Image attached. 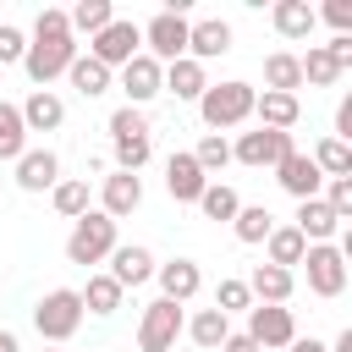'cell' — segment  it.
Returning <instances> with one entry per match:
<instances>
[{
  "instance_id": "cell-1",
  "label": "cell",
  "mask_w": 352,
  "mask_h": 352,
  "mask_svg": "<svg viewBox=\"0 0 352 352\" xmlns=\"http://www.w3.org/2000/svg\"><path fill=\"white\" fill-rule=\"evenodd\" d=\"M72 60H77V38H72L66 11L44 6V11H38V22H33V44H28V55H22V72H28L38 88H50L55 77H66V66H72Z\"/></svg>"
},
{
  "instance_id": "cell-2",
  "label": "cell",
  "mask_w": 352,
  "mask_h": 352,
  "mask_svg": "<svg viewBox=\"0 0 352 352\" xmlns=\"http://www.w3.org/2000/svg\"><path fill=\"white\" fill-rule=\"evenodd\" d=\"M253 82H209L204 88V99H198V116H204V126L209 132H231V126H242L248 116H253Z\"/></svg>"
},
{
  "instance_id": "cell-3",
  "label": "cell",
  "mask_w": 352,
  "mask_h": 352,
  "mask_svg": "<svg viewBox=\"0 0 352 352\" xmlns=\"http://www.w3.org/2000/svg\"><path fill=\"white\" fill-rule=\"evenodd\" d=\"M116 253V220L110 214H99V209H88L77 226H72V236H66V264H104Z\"/></svg>"
},
{
  "instance_id": "cell-4",
  "label": "cell",
  "mask_w": 352,
  "mask_h": 352,
  "mask_svg": "<svg viewBox=\"0 0 352 352\" xmlns=\"http://www.w3.org/2000/svg\"><path fill=\"white\" fill-rule=\"evenodd\" d=\"M77 324H82V297H77L72 286H55V292L38 297V308H33V330H38L44 341H72Z\"/></svg>"
},
{
  "instance_id": "cell-5",
  "label": "cell",
  "mask_w": 352,
  "mask_h": 352,
  "mask_svg": "<svg viewBox=\"0 0 352 352\" xmlns=\"http://www.w3.org/2000/svg\"><path fill=\"white\" fill-rule=\"evenodd\" d=\"M88 55H94L104 72H116V66H126L132 55H143V28H138L132 16H116L104 33L88 38Z\"/></svg>"
},
{
  "instance_id": "cell-6",
  "label": "cell",
  "mask_w": 352,
  "mask_h": 352,
  "mask_svg": "<svg viewBox=\"0 0 352 352\" xmlns=\"http://www.w3.org/2000/svg\"><path fill=\"white\" fill-rule=\"evenodd\" d=\"M182 302H165V297H154L148 308H143V319H138V352H170L176 346V336H182Z\"/></svg>"
},
{
  "instance_id": "cell-7",
  "label": "cell",
  "mask_w": 352,
  "mask_h": 352,
  "mask_svg": "<svg viewBox=\"0 0 352 352\" xmlns=\"http://www.w3.org/2000/svg\"><path fill=\"white\" fill-rule=\"evenodd\" d=\"M242 336H253L258 352H270V346H292V341H297V319H292V308H280V302H253Z\"/></svg>"
},
{
  "instance_id": "cell-8",
  "label": "cell",
  "mask_w": 352,
  "mask_h": 352,
  "mask_svg": "<svg viewBox=\"0 0 352 352\" xmlns=\"http://www.w3.org/2000/svg\"><path fill=\"white\" fill-rule=\"evenodd\" d=\"M143 55H154L160 66L182 60V55H187V16H182V11L148 16V28H143Z\"/></svg>"
},
{
  "instance_id": "cell-9",
  "label": "cell",
  "mask_w": 352,
  "mask_h": 352,
  "mask_svg": "<svg viewBox=\"0 0 352 352\" xmlns=\"http://www.w3.org/2000/svg\"><path fill=\"white\" fill-rule=\"evenodd\" d=\"M297 143H292V132H270V126H253V132H242L236 143H231V160H242V165H253V170H275L286 154H292Z\"/></svg>"
},
{
  "instance_id": "cell-10",
  "label": "cell",
  "mask_w": 352,
  "mask_h": 352,
  "mask_svg": "<svg viewBox=\"0 0 352 352\" xmlns=\"http://www.w3.org/2000/svg\"><path fill=\"white\" fill-rule=\"evenodd\" d=\"M302 264H308V292L314 297H341L346 292V258L336 253V242H308Z\"/></svg>"
},
{
  "instance_id": "cell-11",
  "label": "cell",
  "mask_w": 352,
  "mask_h": 352,
  "mask_svg": "<svg viewBox=\"0 0 352 352\" xmlns=\"http://www.w3.org/2000/svg\"><path fill=\"white\" fill-rule=\"evenodd\" d=\"M160 77H165V66H160L154 55H132V60L121 66V94H126V104L143 110V104L160 94Z\"/></svg>"
},
{
  "instance_id": "cell-12",
  "label": "cell",
  "mask_w": 352,
  "mask_h": 352,
  "mask_svg": "<svg viewBox=\"0 0 352 352\" xmlns=\"http://www.w3.org/2000/svg\"><path fill=\"white\" fill-rule=\"evenodd\" d=\"M204 187H209V176L198 170V160H192L187 148H176V154L165 160V192H170L176 204H198Z\"/></svg>"
},
{
  "instance_id": "cell-13",
  "label": "cell",
  "mask_w": 352,
  "mask_h": 352,
  "mask_svg": "<svg viewBox=\"0 0 352 352\" xmlns=\"http://www.w3.org/2000/svg\"><path fill=\"white\" fill-rule=\"evenodd\" d=\"M231 50V22L220 16H204V22H187V60H220Z\"/></svg>"
},
{
  "instance_id": "cell-14",
  "label": "cell",
  "mask_w": 352,
  "mask_h": 352,
  "mask_svg": "<svg viewBox=\"0 0 352 352\" xmlns=\"http://www.w3.org/2000/svg\"><path fill=\"white\" fill-rule=\"evenodd\" d=\"M275 182H280V187H286V192H292L297 204H302V198H319V187H324L319 165H314V160H308L302 148H292V154H286V160L275 165Z\"/></svg>"
},
{
  "instance_id": "cell-15",
  "label": "cell",
  "mask_w": 352,
  "mask_h": 352,
  "mask_svg": "<svg viewBox=\"0 0 352 352\" xmlns=\"http://www.w3.org/2000/svg\"><path fill=\"white\" fill-rule=\"evenodd\" d=\"M138 204H143V176H132V170H110V176H104V192H99V214L126 220Z\"/></svg>"
},
{
  "instance_id": "cell-16",
  "label": "cell",
  "mask_w": 352,
  "mask_h": 352,
  "mask_svg": "<svg viewBox=\"0 0 352 352\" xmlns=\"http://www.w3.org/2000/svg\"><path fill=\"white\" fill-rule=\"evenodd\" d=\"M104 275H110L121 292H126V286H143V280H154V253H148V248H138V242H126V248L116 242V253H110V270H104Z\"/></svg>"
},
{
  "instance_id": "cell-17",
  "label": "cell",
  "mask_w": 352,
  "mask_h": 352,
  "mask_svg": "<svg viewBox=\"0 0 352 352\" xmlns=\"http://www.w3.org/2000/svg\"><path fill=\"white\" fill-rule=\"evenodd\" d=\"M154 280H160V297H165V302H192V297H198V286H204V275H198V264H192V258L154 264Z\"/></svg>"
},
{
  "instance_id": "cell-18",
  "label": "cell",
  "mask_w": 352,
  "mask_h": 352,
  "mask_svg": "<svg viewBox=\"0 0 352 352\" xmlns=\"http://www.w3.org/2000/svg\"><path fill=\"white\" fill-rule=\"evenodd\" d=\"M55 182H60L55 148H28V154L16 160V187H22V192H50Z\"/></svg>"
},
{
  "instance_id": "cell-19",
  "label": "cell",
  "mask_w": 352,
  "mask_h": 352,
  "mask_svg": "<svg viewBox=\"0 0 352 352\" xmlns=\"http://www.w3.org/2000/svg\"><path fill=\"white\" fill-rule=\"evenodd\" d=\"M204 88H209V77H204V66H198V60H187V55H182V60H170V66H165V77H160V94H170V99H192V104H198V99H204Z\"/></svg>"
},
{
  "instance_id": "cell-20",
  "label": "cell",
  "mask_w": 352,
  "mask_h": 352,
  "mask_svg": "<svg viewBox=\"0 0 352 352\" xmlns=\"http://www.w3.org/2000/svg\"><path fill=\"white\" fill-rule=\"evenodd\" d=\"M248 292H253V302H292V292H297V275L292 270H275V264H253V275H248Z\"/></svg>"
},
{
  "instance_id": "cell-21",
  "label": "cell",
  "mask_w": 352,
  "mask_h": 352,
  "mask_svg": "<svg viewBox=\"0 0 352 352\" xmlns=\"http://www.w3.org/2000/svg\"><path fill=\"white\" fill-rule=\"evenodd\" d=\"M270 22H275V33H280V38L302 44V38L314 33V22H319V16H314V6H308V0H275V6H270Z\"/></svg>"
},
{
  "instance_id": "cell-22",
  "label": "cell",
  "mask_w": 352,
  "mask_h": 352,
  "mask_svg": "<svg viewBox=\"0 0 352 352\" xmlns=\"http://www.w3.org/2000/svg\"><path fill=\"white\" fill-rule=\"evenodd\" d=\"M16 110H22V126H28V132H55V126L66 121V104H60L50 88H33Z\"/></svg>"
},
{
  "instance_id": "cell-23",
  "label": "cell",
  "mask_w": 352,
  "mask_h": 352,
  "mask_svg": "<svg viewBox=\"0 0 352 352\" xmlns=\"http://www.w3.org/2000/svg\"><path fill=\"white\" fill-rule=\"evenodd\" d=\"M253 116H258V126H270V132H292L297 116H302V104H297V94H258V99H253Z\"/></svg>"
},
{
  "instance_id": "cell-24",
  "label": "cell",
  "mask_w": 352,
  "mask_h": 352,
  "mask_svg": "<svg viewBox=\"0 0 352 352\" xmlns=\"http://www.w3.org/2000/svg\"><path fill=\"white\" fill-rule=\"evenodd\" d=\"M336 231H341V220L330 214L324 198H302V204H297V236H302V242H330Z\"/></svg>"
},
{
  "instance_id": "cell-25",
  "label": "cell",
  "mask_w": 352,
  "mask_h": 352,
  "mask_svg": "<svg viewBox=\"0 0 352 352\" xmlns=\"http://www.w3.org/2000/svg\"><path fill=\"white\" fill-rule=\"evenodd\" d=\"M297 88H302V66H297V55H292V50L264 55V94H297Z\"/></svg>"
},
{
  "instance_id": "cell-26",
  "label": "cell",
  "mask_w": 352,
  "mask_h": 352,
  "mask_svg": "<svg viewBox=\"0 0 352 352\" xmlns=\"http://www.w3.org/2000/svg\"><path fill=\"white\" fill-rule=\"evenodd\" d=\"M264 264H275V270H292V264H302V253H308V242L297 236V226H275L270 236H264Z\"/></svg>"
},
{
  "instance_id": "cell-27",
  "label": "cell",
  "mask_w": 352,
  "mask_h": 352,
  "mask_svg": "<svg viewBox=\"0 0 352 352\" xmlns=\"http://www.w3.org/2000/svg\"><path fill=\"white\" fill-rule=\"evenodd\" d=\"M182 330H187V336H192V341H198L204 352H220V341L231 336V319H226L220 308H198V314H192V319H187Z\"/></svg>"
},
{
  "instance_id": "cell-28",
  "label": "cell",
  "mask_w": 352,
  "mask_h": 352,
  "mask_svg": "<svg viewBox=\"0 0 352 352\" xmlns=\"http://www.w3.org/2000/svg\"><path fill=\"white\" fill-rule=\"evenodd\" d=\"M66 22H72V38H77V33L94 38V33H104V28L116 22V6H110V0H77V6L66 11Z\"/></svg>"
},
{
  "instance_id": "cell-29",
  "label": "cell",
  "mask_w": 352,
  "mask_h": 352,
  "mask_svg": "<svg viewBox=\"0 0 352 352\" xmlns=\"http://www.w3.org/2000/svg\"><path fill=\"white\" fill-rule=\"evenodd\" d=\"M66 82H72L82 99H99V94H110V72H104L94 55H77V60L66 66Z\"/></svg>"
},
{
  "instance_id": "cell-30",
  "label": "cell",
  "mask_w": 352,
  "mask_h": 352,
  "mask_svg": "<svg viewBox=\"0 0 352 352\" xmlns=\"http://www.w3.org/2000/svg\"><path fill=\"white\" fill-rule=\"evenodd\" d=\"M77 297H82V314H99V319H110V314L121 308V297H126V292H121L110 275H88V286H82Z\"/></svg>"
},
{
  "instance_id": "cell-31",
  "label": "cell",
  "mask_w": 352,
  "mask_h": 352,
  "mask_svg": "<svg viewBox=\"0 0 352 352\" xmlns=\"http://www.w3.org/2000/svg\"><path fill=\"white\" fill-rule=\"evenodd\" d=\"M50 204H55V214L82 220V214H88V182H82V176H60V182L50 187Z\"/></svg>"
},
{
  "instance_id": "cell-32",
  "label": "cell",
  "mask_w": 352,
  "mask_h": 352,
  "mask_svg": "<svg viewBox=\"0 0 352 352\" xmlns=\"http://www.w3.org/2000/svg\"><path fill=\"white\" fill-rule=\"evenodd\" d=\"M22 154H28V126H22V110L0 99V160H11V165H16Z\"/></svg>"
},
{
  "instance_id": "cell-33",
  "label": "cell",
  "mask_w": 352,
  "mask_h": 352,
  "mask_svg": "<svg viewBox=\"0 0 352 352\" xmlns=\"http://www.w3.org/2000/svg\"><path fill=\"white\" fill-rule=\"evenodd\" d=\"M308 160L319 165V176H352V143H341V138H319Z\"/></svg>"
},
{
  "instance_id": "cell-34",
  "label": "cell",
  "mask_w": 352,
  "mask_h": 352,
  "mask_svg": "<svg viewBox=\"0 0 352 352\" xmlns=\"http://www.w3.org/2000/svg\"><path fill=\"white\" fill-rule=\"evenodd\" d=\"M231 231H236V242H264V236L275 231V214H270L264 204H242L236 220H231Z\"/></svg>"
},
{
  "instance_id": "cell-35",
  "label": "cell",
  "mask_w": 352,
  "mask_h": 352,
  "mask_svg": "<svg viewBox=\"0 0 352 352\" xmlns=\"http://www.w3.org/2000/svg\"><path fill=\"white\" fill-rule=\"evenodd\" d=\"M198 209H204V220H226V226H231V220H236V209H242V198H236L226 182H209V187H204V198H198Z\"/></svg>"
},
{
  "instance_id": "cell-36",
  "label": "cell",
  "mask_w": 352,
  "mask_h": 352,
  "mask_svg": "<svg viewBox=\"0 0 352 352\" xmlns=\"http://www.w3.org/2000/svg\"><path fill=\"white\" fill-rule=\"evenodd\" d=\"M297 66H302V82H314V88H330L341 72H336V60L324 55V44H308V55H297Z\"/></svg>"
},
{
  "instance_id": "cell-37",
  "label": "cell",
  "mask_w": 352,
  "mask_h": 352,
  "mask_svg": "<svg viewBox=\"0 0 352 352\" xmlns=\"http://www.w3.org/2000/svg\"><path fill=\"white\" fill-rule=\"evenodd\" d=\"M110 154H116V170H132V176H138V170L148 165L154 143H148V138H116V143H110Z\"/></svg>"
},
{
  "instance_id": "cell-38",
  "label": "cell",
  "mask_w": 352,
  "mask_h": 352,
  "mask_svg": "<svg viewBox=\"0 0 352 352\" xmlns=\"http://www.w3.org/2000/svg\"><path fill=\"white\" fill-rule=\"evenodd\" d=\"M192 160H198L204 176H209V170H226V165H231V143H226L220 132H204V143L192 148Z\"/></svg>"
},
{
  "instance_id": "cell-39",
  "label": "cell",
  "mask_w": 352,
  "mask_h": 352,
  "mask_svg": "<svg viewBox=\"0 0 352 352\" xmlns=\"http://www.w3.org/2000/svg\"><path fill=\"white\" fill-rule=\"evenodd\" d=\"M214 308L231 319V314H242V308H253V292H248V280H236V275H226L220 286H214Z\"/></svg>"
},
{
  "instance_id": "cell-40",
  "label": "cell",
  "mask_w": 352,
  "mask_h": 352,
  "mask_svg": "<svg viewBox=\"0 0 352 352\" xmlns=\"http://www.w3.org/2000/svg\"><path fill=\"white\" fill-rule=\"evenodd\" d=\"M319 198L330 204L336 220H352V176H330V182L319 187Z\"/></svg>"
},
{
  "instance_id": "cell-41",
  "label": "cell",
  "mask_w": 352,
  "mask_h": 352,
  "mask_svg": "<svg viewBox=\"0 0 352 352\" xmlns=\"http://www.w3.org/2000/svg\"><path fill=\"white\" fill-rule=\"evenodd\" d=\"M116 138H148V116L132 110V104H121V110L110 116V143H116Z\"/></svg>"
},
{
  "instance_id": "cell-42",
  "label": "cell",
  "mask_w": 352,
  "mask_h": 352,
  "mask_svg": "<svg viewBox=\"0 0 352 352\" xmlns=\"http://www.w3.org/2000/svg\"><path fill=\"white\" fill-rule=\"evenodd\" d=\"M22 55H28V33L0 22V66H22Z\"/></svg>"
},
{
  "instance_id": "cell-43",
  "label": "cell",
  "mask_w": 352,
  "mask_h": 352,
  "mask_svg": "<svg viewBox=\"0 0 352 352\" xmlns=\"http://www.w3.org/2000/svg\"><path fill=\"white\" fill-rule=\"evenodd\" d=\"M314 16H324L336 33H352V6H346V0H330V6H324V11H314Z\"/></svg>"
},
{
  "instance_id": "cell-44",
  "label": "cell",
  "mask_w": 352,
  "mask_h": 352,
  "mask_svg": "<svg viewBox=\"0 0 352 352\" xmlns=\"http://www.w3.org/2000/svg\"><path fill=\"white\" fill-rule=\"evenodd\" d=\"M324 55L336 60V72H346V66H352V33H336V38L324 44Z\"/></svg>"
},
{
  "instance_id": "cell-45",
  "label": "cell",
  "mask_w": 352,
  "mask_h": 352,
  "mask_svg": "<svg viewBox=\"0 0 352 352\" xmlns=\"http://www.w3.org/2000/svg\"><path fill=\"white\" fill-rule=\"evenodd\" d=\"M330 138L352 143V99H341V104H336V132H330Z\"/></svg>"
},
{
  "instance_id": "cell-46",
  "label": "cell",
  "mask_w": 352,
  "mask_h": 352,
  "mask_svg": "<svg viewBox=\"0 0 352 352\" xmlns=\"http://www.w3.org/2000/svg\"><path fill=\"white\" fill-rule=\"evenodd\" d=\"M220 352H258V346H253V336H242V330H231V336L220 341Z\"/></svg>"
},
{
  "instance_id": "cell-47",
  "label": "cell",
  "mask_w": 352,
  "mask_h": 352,
  "mask_svg": "<svg viewBox=\"0 0 352 352\" xmlns=\"http://www.w3.org/2000/svg\"><path fill=\"white\" fill-rule=\"evenodd\" d=\"M286 352H330V346H324V341H314V336H297Z\"/></svg>"
},
{
  "instance_id": "cell-48",
  "label": "cell",
  "mask_w": 352,
  "mask_h": 352,
  "mask_svg": "<svg viewBox=\"0 0 352 352\" xmlns=\"http://www.w3.org/2000/svg\"><path fill=\"white\" fill-rule=\"evenodd\" d=\"M330 352H352V330H341V336L330 341Z\"/></svg>"
}]
</instances>
